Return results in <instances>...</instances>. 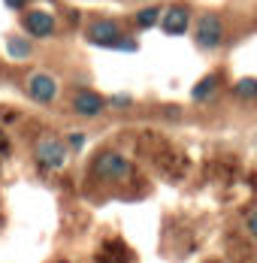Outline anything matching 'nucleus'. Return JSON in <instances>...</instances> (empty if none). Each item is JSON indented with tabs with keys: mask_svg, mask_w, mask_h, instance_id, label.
Wrapping results in <instances>:
<instances>
[{
	"mask_svg": "<svg viewBox=\"0 0 257 263\" xmlns=\"http://www.w3.org/2000/svg\"><path fill=\"white\" fill-rule=\"evenodd\" d=\"M191 22H194V15H191L188 3H170V6H163V15H160L157 27L167 36H185V33H191Z\"/></svg>",
	"mask_w": 257,
	"mask_h": 263,
	"instance_id": "4",
	"label": "nucleus"
},
{
	"mask_svg": "<svg viewBox=\"0 0 257 263\" xmlns=\"http://www.w3.org/2000/svg\"><path fill=\"white\" fill-rule=\"evenodd\" d=\"M218 88H221V76H218V73H206L203 79L191 88V97H194L197 103H209Z\"/></svg>",
	"mask_w": 257,
	"mask_h": 263,
	"instance_id": "11",
	"label": "nucleus"
},
{
	"mask_svg": "<svg viewBox=\"0 0 257 263\" xmlns=\"http://www.w3.org/2000/svg\"><path fill=\"white\" fill-rule=\"evenodd\" d=\"M248 230H251V236L257 239V209L251 212V215H248Z\"/></svg>",
	"mask_w": 257,
	"mask_h": 263,
	"instance_id": "16",
	"label": "nucleus"
},
{
	"mask_svg": "<svg viewBox=\"0 0 257 263\" xmlns=\"http://www.w3.org/2000/svg\"><path fill=\"white\" fill-rule=\"evenodd\" d=\"M27 94H30V100L40 106H49L58 100V79L46 73V70H40V73H33L30 79H27Z\"/></svg>",
	"mask_w": 257,
	"mask_h": 263,
	"instance_id": "6",
	"label": "nucleus"
},
{
	"mask_svg": "<svg viewBox=\"0 0 257 263\" xmlns=\"http://www.w3.org/2000/svg\"><path fill=\"white\" fill-rule=\"evenodd\" d=\"M160 15H163V6L160 3H149V6L133 12V27L136 30H152V27L160 25Z\"/></svg>",
	"mask_w": 257,
	"mask_h": 263,
	"instance_id": "9",
	"label": "nucleus"
},
{
	"mask_svg": "<svg viewBox=\"0 0 257 263\" xmlns=\"http://www.w3.org/2000/svg\"><path fill=\"white\" fill-rule=\"evenodd\" d=\"M3 3H6L12 12H25L27 9V0H3Z\"/></svg>",
	"mask_w": 257,
	"mask_h": 263,
	"instance_id": "15",
	"label": "nucleus"
},
{
	"mask_svg": "<svg viewBox=\"0 0 257 263\" xmlns=\"http://www.w3.org/2000/svg\"><path fill=\"white\" fill-rule=\"evenodd\" d=\"M0 155H9V139H6L3 130H0Z\"/></svg>",
	"mask_w": 257,
	"mask_h": 263,
	"instance_id": "17",
	"label": "nucleus"
},
{
	"mask_svg": "<svg viewBox=\"0 0 257 263\" xmlns=\"http://www.w3.org/2000/svg\"><path fill=\"white\" fill-rule=\"evenodd\" d=\"M33 155H36V160H40L46 170H61V166L67 163V145H64L61 139H54V136H43V139L36 142Z\"/></svg>",
	"mask_w": 257,
	"mask_h": 263,
	"instance_id": "7",
	"label": "nucleus"
},
{
	"mask_svg": "<svg viewBox=\"0 0 257 263\" xmlns=\"http://www.w3.org/2000/svg\"><path fill=\"white\" fill-rule=\"evenodd\" d=\"M233 97L236 100H257V79L254 76H245L233 85Z\"/></svg>",
	"mask_w": 257,
	"mask_h": 263,
	"instance_id": "12",
	"label": "nucleus"
},
{
	"mask_svg": "<svg viewBox=\"0 0 257 263\" xmlns=\"http://www.w3.org/2000/svg\"><path fill=\"white\" fill-rule=\"evenodd\" d=\"M94 176L103 179V182H121V179H127L130 176V160L124 155H118V152H100L97 158H94Z\"/></svg>",
	"mask_w": 257,
	"mask_h": 263,
	"instance_id": "3",
	"label": "nucleus"
},
{
	"mask_svg": "<svg viewBox=\"0 0 257 263\" xmlns=\"http://www.w3.org/2000/svg\"><path fill=\"white\" fill-rule=\"evenodd\" d=\"M64 145H67V148H73V152H79V148L85 145V133H70Z\"/></svg>",
	"mask_w": 257,
	"mask_h": 263,
	"instance_id": "13",
	"label": "nucleus"
},
{
	"mask_svg": "<svg viewBox=\"0 0 257 263\" xmlns=\"http://www.w3.org/2000/svg\"><path fill=\"white\" fill-rule=\"evenodd\" d=\"M106 103H112V106H118V109H121V106H130L133 100H130L127 94H115V97H109Z\"/></svg>",
	"mask_w": 257,
	"mask_h": 263,
	"instance_id": "14",
	"label": "nucleus"
},
{
	"mask_svg": "<svg viewBox=\"0 0 257 263\" xmlns=\"http://www.w3.org/2000/svg\"><path fill=\"white\" fill-rule=\"evenodd\" d=\"M22 27H25V36H30V40H49L58 33V18L46 9H25Z\"/></svg>",
	"mask_w": 257,
	"mask_h": 263,
	"instance_id": "5",
	"label": "nucleus"
},
{
	"mask_svg": "<svg viewBox=\"0 0 257 263\" xmlns=\"http://www.w3.org/2000/svg\"><path fill=\"white\" fill-rule=\"evenodd\" d=\"M85 40L91 46H100V49H118V52H136L139 43L133 36H124V30L118 22L112 18H97L85 27Z\"/></svg>",
	"mask_w": 257,
	"mask_h": 263,
	"instance_id": "1",
	"label": "nucleus"
},
{
	"mask_svg": "<svg viewBox=\"0 0 257 263\" xmlns=\"http://www.w3.org/2000/svg\"><path fill=\"white\" fill-rule=\"evenodd\" d=\"M191 33H194V43H197L200 49L212 52V49H218V46L224 43L227 27H224V18H221L218 12L206 9V12H200V15L191 22Z\"/></svg>",
	"mask_w": 257,
	"mask_h": 263,
	"instance_id": "2",
	"label": "nucleus"
},
{
	"mask_svg": "<svg viewBox=\"0 0 257 263\" xmlns=\"http://www.w3.org/2000/svg\"><path fill=\"white\" fill-rule=\"evenodd\" d=\"M73 109H76V115L94 118V115H100L103 109H106V97H100L97 91L82 88V91H76V94H73Z\"/></svg>",
	"mask_w": 257,
	"mask_h": 263,
	"instance_id": "8",
	"label": "nucleus"
},
{
	"mask_svg": "<svg viewBox=\"0 0 257 263\" xmlns=\"http://www.w3.org/2000/svg\"><path fill=\"white\" fill-rule=\"evenodd\" d=\"M3 52L9 61H27L30 54H33V43H30V36H6V43H3Z\"/></svg>",
	"mask_w": 257,
	"mask_h": 263,
	"instance_id": "10",
	"label": "nucleus"
}]
</instances>
